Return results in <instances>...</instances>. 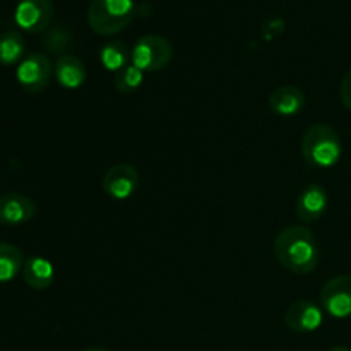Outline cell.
<instances>
[{
  "mask_svg": "<svg viewBox=\"0 0 351 351\" xmlns=\"http://www.w3.org/2000/svg\"><path fill=\"white\" fill-rule=\"evenodd\" d=\"M278 263L295 274H308L319 264V245L314 233L302 225L287 226L274 240Z\"/></svg>",
  "mask_w": 351,
  "mask_h": 351,
  "instance_id": "cell-1",
  "label": "cell"
},
{
  "mask_svg": "<svg viewBox=\"0 0 351 351\" xmlns=\"http://www.w3.org/2000/svg\"><path fill=\"white\" fill-rule=\"evenodd\" d=\"M341 139L338 132L328 123H315L308 127L302 137V154L312 167H335L341 158Z\"/></svg>",
  "mask_w": 351,
  "mask_h": 351,
  "instance_id": "cell-2",
  "label": "cell"
},
{
  "mask_svg": "<svg viewBox=\"0 0 351 351\" xmlns=\"http://www.w3.org/2000/svg\"><path fill=\"white\" fill-rule=\"evenodd\" d=\"M134 16V0H93L88 9L89 26L101 36H112L125 29Z\"/></svg>",
  "mask_w": 351,
  "mask_h": 351,
  "instance_id": "cell-3",
  "label": "cell"
},
{
  "mask_svg": "<svg viewBox=\"0 0 351 351\" xmlns=\"http://www.w3.org/2000/svg\"><path fill=\"white\" fill-rule=\"evenodd\" d=\"M173 57L171 43L160 34H144L134 47L132 64L143 72H158L167 67Z\"/></svg>",
  "mask_w": 351,
  "mask_h": 351,
  "instance_id": "cell-4",
  "label": "cell"
},
{
  "mask_svg": "<svg viewBox=\"0 0 351 351\" xmlns=\"http://www.w3.org/2000/svg\"><path fill=\"white\" fill-rule=\"evenodd\" d=\"M53 67L47 55L43 53H31L26 58H23L16 71V79L24 91L40 93L50 82Z\"/></svg>",
  "mask_w": 351,
  "mask_h": 351,
  "instance_id": "cell-5",
  "label": "cell"
},
{
  "mask_svg": "<svg viewBox=\"0 0 351 351\" xmlns=\"http://www.w3.org/2000/svg\"><path fill=\"white\" fill-rule=\"evenodd\" d=\"M53 17L51 0H19L14 10V21L27 33H41L47 29Z\"/></svg>",
  "mask_w": 351,
  "mask_h": 351,
  "instance_id": "cell-6",
  "label": "cell"
},
{
  "mask_svg": "<svg viewBox=\"0 0 351 351\" xmlns=\"http://www.w3.org/2000/svg\"><path fill=\"white\" fill-rule=\"evenodd\" d=\"M321 304L329 315L345 319L351 315V276L341 274L324 285L321 291Z\"/></svg>",
  "mask_w": 351,
  "mask_h": 351,
  "instance_id": "cell-7",
  "label": "cell"
},
{
  "mask_svg": "<svg viewBox=\"0 0 351 351\" xmlns=\"http://www.w3.org/2000/svg\"><path fill=\"white\" fill-rule=\"evenodd\" d=\"M139 185V171L129 163H117L103 177V191L113 199L130 197Z\"/></svg>",
  "mask_w": 351,
  "mask_h": 351,
  "instance_id": "cell-8",
  "label": "cell"
},
{
  "mask_svg": "<svg viewBox=\"0 0 351 351\" xmlns=\"http://www.w3.org/2000/svg\"><path fill=\"white\" fill-rule=\"evenodd\" d=\"M36 215V204L29 197L17 192L0 195V223L16 226L29 221Z\"/></svg>",
  "mask_w": 351,
  "mask_h": 351,
  "instance_id": "cell-9",
  "label": "cell"
},
{
  "mask_svg": "<svg viewBox=\"0 0 351 351\" xmlns=\"http://www.w3.org/2000/svg\"><path fill=\"white\" fill-rule=\"evenodd\" d=\"M285 324L293 332H312L322 324V312L314 302L297 300L285 314Z\"/></svg>",
  "mask_w": 351,
  "mask_h": 351,
  "instance_id": "cell-10",
  "label": "cell"
},
{
  "mask_svg": "<svg viewBox=\"0 0 351 351\" xmlns=\"http://www.w3.org/2000/svg\"><path fill=\"white\" fill-rule=\"evenodd\" d=\"M329 197L322 185L311 184L298 194L297 215L304 223H314L328 211Z\"/></svg>",
  "mask_w": 351,
  "mask_h": 351,
  "instance_id": "cell-11",
  "label": "cell"
},
{
  "mask_svg": "<svg viewBox=\"0 0 351 351\" xmlns=\"http://www.w3.org/2000/svg\"><path fill=\"white\" fill-rule=\"evenodd\" d=\"M267 103L276 115L291 117L302 112L305 105V95L297 86H281L271 93Z\"/></svg>",
  "mask_w": 351,
  "mask_h": 351,
  "instance_id": "cell-12",
  "label": "cell"
},
{
  "mask_svg": "<svg viewBox=\"0 0 351 351\" xmlns=\"http://www.w3.org/2000/svg\"><path fill=\"white\" fill-rule=\"evenodd\" d=\"M55 79L58 84L67 89H77L86 81V67L81 58L74 55H62L58 57L57 64L53 67Z\"/></svg>",
  "mask_w": 351,
  "mask_h": 351,
  "instance_id": "cell-13",
  "label": "cell"
},
{
  "mask_svg": "<svg viewBox=\"0 0 351 351\" xmlns=\"http://www.w3.org/2000/svg\"><path fill=\"white\" fill-rule=\"evenodd\" d=\"M23 278L26 285L33 290H47L55 280V271L50 261L43 257H29L24 263Z\"/></svg>",
  "mask_w": 351,
  "mask_h": 351,
  "instance_id": "cell-14",
  "label": "cell"
},
{
  "mask_svg": "<svg viewBox=\"0 0 351 351\" xmlns=\"http://www.w3.org/2000/svg\"><path fill=\"white\" fill-rule=\"evenodd\" d=\"M26 41L17 31H3L0 34V64L14 65L24 57Z\"/></svg>",
  "mask_w": 351,
  "mask_h": 351,
  "instance_id": "cell-15",
  "label": "cell"
},
{
  "mask_svg": "<svg viewBox=\"0 0 351 351\" xmlns=\"http://www.w3.org/2000/svg\"><path fill=\"white\" fill-rule=\"evenodd\" d=\"M24 267V256L16 245L0 242V281H10Z\"/></svg>",
  "mask_w": 351,
  "mask_h": 351,
  "instance_id": "cell-16",
  "label": "cell"
},
{
  "mask_svg": "<svg viewBox=\"0 0 351 351\" xmlns=\"http://www.w3.org/2000/svg\"><path fill=\"white\" fill-rule=\"evenodd\" d=\"M130 55L132 53H130L125 43H122V41H110L99 51V60H101L105 69L119 72L129 65Z\"/></svg>",
  "mask_w": 351,
  "mask_h": 351,
  "instance_id": "cell-17",
  "label": "cell"
},
{
  "mask_svg": "<svg viewBox=\"0 0 351 351\" xmlns=\"http://www.w3.org/2000/svg\"><path fill=\"white\" fill-rule=\"evenodd\" d=\"M144 72L137 69L136 65H127L122 71L115 74V89L122 95H130V93L137 91L143 84Z\"/></svg>",
  "mask_w": 351,
  "mask_h": 351,
  "instance_id": "cell-18",
  "label": "cell"
},
{
  "mask_svg": "<svg viewBox=\"0 0 351 351\" xmlns=\"http://www.w3.org/2000/svg\"><path fill=\"white\" fill-rule=\"evenodd\" d=\"M45 45L57 55H67L65 51L72 47V33L64 26H55L45 38Z\"/></svg>",
  "mask_w": 351,
  "mask_h": 351,
  "instance_id": "cell-19",
  "label": "cell"
},
{
  "mask_svg": "<svg viewBox=\"0 0 351 351\" xmlns=\"http://www.w3.org/2000/svg\"><path fill=\"white\" fill-rule=\"evenodd\" d=\"M339 93H341V99H343V103H345L346 108L351 110V69L348 71V74L343 77Z\"/></svg>",
  "mask_w": 351,
  "mask_h": 351,
  "instance_id": "cell-20",
  "label": "cell"
},
{
  "mask_svg": "<svg viewBox=\"0 0 351 351\" xmlns=\"http://www.w3.org/2000/svg\"><path fill=\"white\" fill-rule=\"evenodd\" d=\"M331 351H351V348H346V346H338V348H332Z\"/></svg>",
  "mask_w": 351,
  "mask_h": 351,
  "instance_id": "cell-21",
  "label": "cell"
},
{
  "mask_svg": "<svg viewBox=\"0 0 351 351\" xmlns=\"http://www.w3.org/2000/svg\"><path fill=\"white\" fill-rule=\"evenodd\" d=\"M86 351H106V350H101V348H91V350H86Z\"/></svg>",
  "mask_w": 351,
  "mask_h": 351,
  "instance_id": "cell-22",
  "label": "cell"
}]
</instances>
